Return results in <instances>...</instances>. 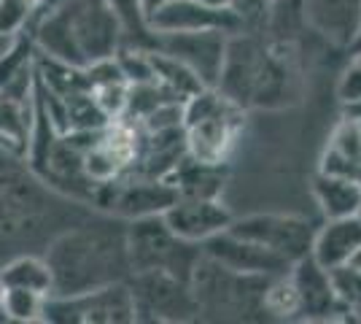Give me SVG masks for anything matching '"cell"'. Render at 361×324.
I'll return each instance as SVG.
<instances>
[{"mask_svg":"<svg viewBox=\"0 0 361 324\" xmlns=\"http://www.w3.org/2000/svg\"><path fill=\"white\" fill-rule=\"evenodd\" d=\"M353 97H361V54H356V60L348 65L343 81H340V100L345 103Z\"/></svg>","mask_w":361,"mask_h":324,"instance_id":"obj_19","label":"cell"},{"mask_svg":"<svg viewBox=\"0 0 361 324\" xmlns=\"http://www.w3.org/2000/svg\"><path fill=\"white\" fill-rule=\"evenodd\" d=\"M240 127L243 108L224 97L216 87H202L183 103L186 152L192 160L211 165L226 162Z\"/></svg>","mask_w":361,"mask_h":324,"instance_id":"obj_3","label":"cell"},{"mask_svg":"<svg viewBox=\"0 0 361 324\" xmlns=\"http://www.w3.org/2000/svg\"><path fill=\"white\" fill-rule=\"evenodd\" d=\"M140 3V11H143V16H149L151 11H157L159 6H165V3H170V0H137Z\"/></svg>","mask_w":361,"mask_h":324,"instance_id":"obj_21","label":"cell"},{"mask_svg":"<svg viewBox=\"0 0 361 324\" xmlns=\"http://www.w3.org/2000/svg\"><path fill=\"white\" fill-rule=\"evenodd\" d=\"M313 195L326 219L353 216L361 208V181L345 179V176H331L318 170L313 176Z\"/></svg>","mask_w":361,"mask_h":324,"instance_id":"obj_13","label":"cell"},{"mask_svg":"<svg viewBox=\"0 0 361 324\" xmlns=\"http://www.w3.org/2000/svg\"><path fill=\"white\" fill-rule=\"evenodd\" d=\"M348 263L353 265V268H359V270H361V246L356 248V251H353V257H350V260H348Z\"/></svg>","mask_w":361,"mask_h":324,"instance_id":"obj_24","label":"cell"},{"mask_svg":"<svg viewBox=\"0 0 361 324\" xmlns=\"http://www.w3.org/2000/svg\"><path fill=\"white\" fill-rule=\"evenodd\" d=\"M356 216H359V219H361V208H359V211H356Z\"/></svg>","mask_w":361,"mask_h":324,"instance_id":"obj_25","label":"cell"},{"mask_svg":"<svg viewBox=\"0 0 361 324\" xmlns=\"http://www.w3.org/2000/svg\"><path fill=\"white\" fill-rule=\"evenodd\" d=\"M202 6H211V8H232V0H197Z\"/></svg>","mask_w":361,"mask_h":324,"instance_id":"obj_22","label":"cell"},{"mask_svg":"<svg viewBox=\"0 0 361 324\" xmlns=\"http://www.w3.org/2000/svg\"><path fill=\"white\" fill-rule=\"evenodd\" d=\"M331 287L337 300L345 306L348 313H361V270L350 263L337 265L329 270Z\"/></svg>","mask_w":361,"mask_h":324,"instance_id":"obj_18","label":"cell"},{"mask_svg":"<svg viewBox=\"0 0 361 324\" xmlns=\"http://www.w3.org/2000/svg\"><path fill=\"white\" fill-rule=\"evenodd\" d=\"M14 38H16V35H3V32H0V57L6 54V49L14 44Z\"/></svg>","mask_w":361,"mask_h":324,"instance_id":"obj_23","label":"cell"},{"mask_svg":"<svg viewBox=\"0 0 361 324\" xmlns=\"http://www.w3.org/2000/svg\"><path fill=\"white\" fill-rule=\"evenodd\" d=\"M178 198V189L167 179H149L127 170L119 179L97 186L92 203L116 219H143V216H159Z\"/></svg>","mask_w":361,"mask_h":324,"instance_id":"obj_4","label":"cell"},{"mask_svg":"<svg viewBox=\"0 0 361 324\" xmlns=\"http://www.w3.org/2000/svg\"><path fill=\"white\" fill-rule=\"evenodd\" d=\"M288 276L300 294V316L302 319H334L337 313H348L345 306L337 300L331 287L329 270L307 254L291 265Z\"/></svg>","mask_w":361,"mask_h":324,"instance_id":"obj_10","label":"cell"},{"mask_svg":"<svg viewBox=\"0 0 361 324\" xmlns=\"http://www.w3.org/2000/svg\"><path fill=\"white\" fill-rule=\"evenodd\" d=\"M0 287L3 289H30L49 297L51 294V270L38 254H16L0 265Z\"/></svg>","mask_w":361,"mask_h":324,"instance_id":"obj_15","label":"cell"},{"mask_svg":"<svg viewBox=\"0 0 361 324\" xmlns=\"http://www.w3.org/2000/svg\"><path fill=\"white\" fill-rule=\"evenodd\" d=\"M146 25L154 35L197 30H224L226 35H235L245 28L243 16L235 8H211L197 0H170L146 16Z\"/></svg>","mask_w":361,"mask_h":324,"instance_id":"obj_7","label":"cell"},{"mask_svg":"<svg viewBox=\"0 0 361 324\" xmlns=\"http://www.w3.org/2000/svg\"><path fill=\"white\" fill-rule=\"evenodd\" d=\"M305 19L324 38L345 47L361 32V0H305Z\"/></svg>","mask_w":361,"mask_h":324,"instance_id":"obj_11","label":"cell"},{"mask_svg":"<svg viewBox=\"0 0 361 324\" xmlns=\"http://www.w3.org/2000/svg\"><path fill=\"white\" fill-rule=\"evenodd\" d=\"M361 246V219L353 216H340V219H326V224L316 230L313 244H310V257L321 268H337L345 265L353 251Z\"/></svg>","mask_w":361,"mask_h":324,"instance_id":"obj_12","label":"cell"},{"mask_svg":"<svg viewBox=\"0 0 361 324\" xmlns=\"http://www.w3.org/2000/svg\"><path fill=\"white\" fill-rule=\"evenodd\" d=\"M19 157L0 146V260L22 254L19 246H30L38 235L51 244L57 235L49 227L60 232L73 227L75 203L46 184L30 165H22Z\"/></svg>","mask_w":361,"mask_h":324,"instance_id":"obj_1","label":"cell"},{"mask_svg":"<svg viewBox=\"0 0 361 324\" xmlns=\"http://www.w3.org/2000/svg\"><path fill=\"white\" fill-rule=\"evenodd\" d=\"M343 116L361 124V97H353V100H345V103H343Z\"/></svg>","mask_w":361,"mask_h":324,"instance_id":"obj_20","label":"cell"},{"mask_svg":"<svg viewBox=\"0 0 361 324\" xmlns=\"http://www.w3.org/2000/svg\"><path fill=\"white\" fill-rule=\"evenodd\" d=\"M226 230L238 238L254 241L259 246H267L288 263H297L302 257H307L313 235H316L313 224L307 219L283 214H254L245 216V219H232V224Z\"/></svg>","mask_w":361,"mask_h":324,"instance_id":"obj_5","label":"cell"},{"mask_svg":"<svg viewBox=\"0 0 361 324\" xmlns=\"http://www.w3.org/2000/svg\"><path fill=\"white\" fill-rule=\"evenodd\" d=\"M44 294L30 292V289H3L0 292V308L6 313V319H14V322L44 319Z\"/></svg>","mask_w":361,"mask_h":324,"instance_id":"obj_17","label":"cell"},{"mask_svg":"<svg viewBox=\"0 0 361 324\" xmlns=\"http://www.w3.org/2000/svg\"><path fill=\"white\" fill-rule=\"evenodd\" d=\"M226 41L229 35L224 30L167 32V35H157L154 49L183 62L205 87H216L224 68Z\"/></svg>","mask_w":361,"mask_h":324,"instance_id":"obj_6","label":"cell"},{"mask_svg":"<svg viewBox=\"0 0 361 324\" xmlns=\"http://www.w3.org/2000/svg\"><path fill=\"white\" fill-rule=\"evenodd\" d=\"M202 254L211 257L213 263L224 265L232 273H243V276H262V278H275L286 276L291 270L288 260L281 254L270 251L267 246H259L254 241L238 238L229 230L213 235L208 241H202Z\"/></svg>","mask_w":361,"mask_h":324,"instance_id":"obj_8","label":"cell"},{"mask_svg":"<svg viewBox=\"0 0 361 324\" xmlns=\"http://www.w3.org/2000/svg\"><path fill=\"white\" fill-rule=\"evenodd\" d=\"M167 181L178 189L180 198H219L224 189V170L221 165L200 162L186 155V160L167 176Z\"/></svg>","mask_w":361,"mask_h":324,"instance_id":"obj_14","label":"cell"},{"mask_svg":"<svg viewBox=\"0 0 361 324\" xmlns=\"http://www.w3.org/2000/svg\"><path fill=\"white\" fill-rule=\"evenodd\" d=\"M262 306L272 316H281V319H294L300 316V294L291 276H275L264 284V292H262Z\"/></svg>","mask_w":361,"mask_h":324,"instance_id":"obj_16","label":"cell"},{"mask_svg":"<svg viewBox=\"0 0 361 324\" xmlns=\"http://www.w3.org/2000/svg\"><path fill=\"white\" fill-rule=\"evenodd\" d=\"M162 222L180 241L202 244L224 232L232 224V214L219 198H178L167 211H162Z\"/></svg>","mask_w":361,"mask_h":324,"instance_id":"obj_9","label":"cell"},{"mask_svg":"<svg viewBox=\"0 0 361 324\" xmlns=\"http://www.w3.org/2000/svg\"><path fill=\"white\" fill-rule=\"evenodd\" d=\"M44 260L51 270V294L90 292L119 281L121 270L130 268L127 232L116 238L111 230L81 222L46 246Z\"/></svg>","mask_w":361,"mask_h":324,"instance_id":"obj_2","label":"cell"}]
</instances>
